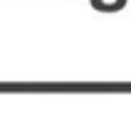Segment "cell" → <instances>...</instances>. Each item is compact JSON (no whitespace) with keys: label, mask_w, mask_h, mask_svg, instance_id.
Masks as SVG:
<instances>
[{"label":"cell","mask_w":131,"mask_h":131,"mask_svg":"<svg viewBox=\"0 0 131 131\" xmlns=\"http://www.w3.org/2000/svg\"><path fill=\"white\" fill-rule=\"evenodd\" d=\"M92 5H94L96 10H121V7L126 5V0H116V3H111V5H104V3H99V0H94Z\"/></svg>","instance_id":"1"}]
</instances>
